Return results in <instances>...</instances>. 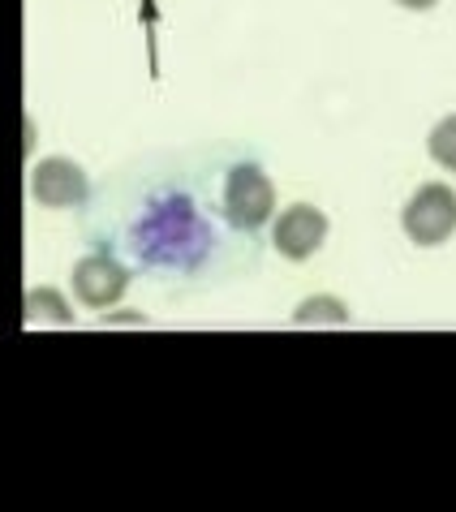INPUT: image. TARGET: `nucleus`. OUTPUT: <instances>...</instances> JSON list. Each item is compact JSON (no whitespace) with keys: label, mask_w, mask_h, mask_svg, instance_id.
<instances>
[{"label":"nucleus","mask_w":456,"mask_h":512,"mask_svg":"<svg viewBox=\"0 0 456 512\" xmlns=\"http://www.w3.org/2000/svg\"><path fill=\"white\" fill-rule=\"evenodd\" d=\"M401 229L413 246H444L456 233V190L444 181H426L409 194V203L401 207Z\"/></svg>","instance_id":"2"},{"label":"nucleus","mask_w":456,"mask_h":512,"mask_svg":"<svg viewBox=\"0 0 456 512\" xmlns=\"http://www.w3.org/2000/svg\"><path fill=\"white\" fill-rule=\"evenodd\" d=\"M327 229H332V224H327V216L315 203H293V207H284V216L272 220V246L280 259L306 263L310 254L323 250Z\"/></svg>","instance_id":"4"},{"label":"nucleus","mask_w":456,"mask_h":512,"mask_svg":"<svg viewBox=\"0 0 456 512\" xmlns=\"http://www.w3.org/2000/svg\"><path fill=\"white\" fill-rule=\"evenodd\" d=\"M26 315L44 319V323H56V327H69V323H74V306L65 302V293H56V289H48V284H39V289L26 293Z\"/></svg>","instance_id":"7"},{"label":"nucleus","mask_w":456,"mask_h":512,"mask_svg":"<svg viewBox=\"0 0 456 512\" xmlns=\"http://www.w3.org/2000/svg\"><path fill=\"white\" fill-rule=\"evenodd\" d=\"M91 194V181L82 173L78 160L69 155H44L35 168H31V198L48 211H69V207H82Z\"/></svg>","instance_id":"3"},{"label":"nucleus","mask_w":456,"mask_h":512,"mask_svg":"<svg viewBox=\"0 0 456 512\" xmlns=\"http://www.w3.org/2000/svg\"><path fill=\"white\" fill-rule=\"evenodd\" d=\"M353 315H349V302L336 293H315L306 297L302 306L293 310V323L297 327H345Z\"/></svg>","instance_id":"6"},{"label":"nucleus","mask_w":456,"mask_h":512,"mask_svg":"<svg viewBox=\"0 0 456 512\" xmlns=\"http://www.w3.org/2000/svg\"><path fill=\"white\" fill-rule=\"evenodd\" d=\"M401 9H409V13H426V9H435L439 0H396Z\"/></svg>","instance_id":"9"},{"label":"nucleus","mask_w":456,"mask_h":512,"mask_svg":"<svg viewBox=\"0 0 456 512\" xmlns=\"http://www.w3.org/2000/svg\"><path fill=\"white\" fill-rule=\"evenodd\" d=\"M224 216L241 233H259L276 220V186L259 164H237L224 177Z\"/></svg>","instance_id":"1"},{"label":"nucleus","mask_w":456,"mask_h":512,"mask_svg":"<svg viewBox=\"0 0 456 512\" xmlns=\"http://www.w3.org/2000/svg\"><path fill=\"white\" fill-rule=\"evenodd\" d=\"M426 151H431V160L439 168H448V173H456V112L444 121H435L431 138H426Z\"/></svg>","instance_id":"8"},{"label":"nucleus","mask_w":456,"mask_h":512,"mask_svg":"<svg viewBox=\"0 0 456 512\" xmlns=\"http://www.w3.org/2000/svg\"><path fill=\"white\" fill-rule=\"evenodd\" d=\"M125 289H130V267H121L112 254H87L74 263V293L87 310L117 306Z\"/></svg>","instance_id":"5"}]
</instances>
